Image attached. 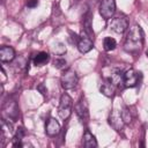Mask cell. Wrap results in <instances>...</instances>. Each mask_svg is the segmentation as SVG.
I'll use <instances>...</instances> for the list:
<instances>
[{"instance_id": "44dd1931", "label": "cell", "mask_w": 148, "mask_h": 148, "mask_svg": "<svg viewBox=\"0 0 148 148\" xmlns=\"http://www.w3.org/2000/svg\"><path fill=\"white\" fill-rule=\"evenodd\" d=\"M37 89H38V90H39V91H40L43 95H45V92H46V89L44 88V84H43V83H40V84L37 87Z\"/></svg>"}, {"instance_id": "4fadbf2b", "label": "cell", "mask_w": 148, "mask_h": 148, "mask_svg": "<svg viewBox=\"0 0 148 148\" xmlns=\"http://www.w3.org/2000/svg\"><path fill=\"white\" fill-rule=\"evenodd\" d=\"M83 146L86 148H95L97 147V141L95 139V136L92 135V133L89 130H86L84 134H83Z\"/></svg>"}, {"instance_id": "ba28073f", "label": "cell", "mask_w": 148, "mask_h": 148, "mask_svg": "<svg viewBox=\"0 0 148 148\" xmlns=\"http://www.w3.org/2000/svg\"><path fill=\"white\" fill-rule=\"evenodd\" d=\"M74 109H75V112H76V114L79 116V118L83 121H86L87 119H88V117H89V109H88V103H87V101L84 99V98H81L76 104H75V106H74Z\"/></svg>"}, {"instance_id": "8992f818", "label": "cell", "mask_w": 148, "mask_h": 148, "mask_svg": "<svg viewBox=\"0 0 148 148\" xmlns=\"http://www.w3.org/2000/svg\"><path fill=\"white\" fill-rule=\"evenodd\" d=\"M139 74L140 73H138L133 68H130L128 71H126L124 73V76H123L124 87H126V88H133V87L138 86V83H139Z\"/></svg>"}, {"instance_id": "e0dca14e", "label": "cell", "mask_w": 148, "mask_h": 148, "mask_svg": "<svg viewBox=\"0 0 148 148\" xmlns=\"http://www.w3.org/2000/svg\"><path fill=\"white\" fill-rule=\"evenodd\" d=\"M103 46L105 51H112L116 49L117 46V42L112 38V37H105L103 40Z\"/></svg>"}, {"instance_id": "9c48e42d", "label": "cell", "mask_w": 148, "mask_h": 148, "mask_svg": "<svg viewBox=\"0 0 148 148\" xmlns=\"http://www.w3.org/2000/svg\"><path fill=\"white\" fill-rule=\"evenodd\" d=\"M109 123H110V125H111L116 131L123 130L124 124H125L124 120H123V118H121L120 112L117 111V110H112V111H111V113H110V116H109Z\"/></svg>"}, {"instance_id": "ac0fdd59", "label": "cell", "mask_w": 148, "mask_h": 148, "mask_svg": "<svg viewBox=\"0 0 148 148\" xmlns=\"http://www.w3.org/2000/svg\"><path fill=\"white\" fill-rule=\"evenodd\" d=\"M120 114H121V118H123V120H124L125 124L131 123V120H132V116H131V112H130V110H128L127 108H124L123 111L120 112Z\"/></svg>"}, {"instance_id": "30bf717a", "label": "cell", "mask_w": 148, "mask_h": 148, "mask_svg": "<svg viewBox=\"0 0 148 148\" xmlns=\"http://www.w3.org/2000/svg\"><path fill=\"white\" fill-rule=\"evenodd\" d=\"M3 111L10 118V119H17L18 117V108L16 105V102L14 101H8L3 105Z\"/></svg>"}, {"instance_id": "52a82bcc", "label": "cell", "mask_w": 148, "mask_h": 148, "mask_svg": "<svg viewBox=\"0 0 148 148\" xmlns=\"http://www.w3.org/2000/svg\"><path fill=\"white\" fill-rule=\"evenodd\" d=\"M92 47H94L92 38L82 32V36H81V37L79 38V40H77V49H79V51H80L81 53H87V52H89Z\"/></svg>"}, {"instance_id": "ffe728a7", "label": "cell", "mask_w": 148, "mask_h": 148, "mask_svg": "<svg viewBox=\"0 0 148 148\" xmlns=\"http://www.w3.org/2000/svg\"><path fill=\"white\" fill-rule=\"evenodd\" d=\"M38 6V0H28L27 1V7L28 8H35Z\"/></svg>"}, {"instance_id": "277c9868", "label": "cell", "mask_w": 148, "mask_h": 148, "mask_svg": "<svg viewBox=\"0 0 148 148\" xmlns=\"http://www.w3.org/2000/svg\"><path fill=\"white\" fill-rule=\"evenodd\" d=\"M116 12V1L114 0H102L99 3V14L103 18L110 20L112 18Z\"/></svg>"}, {"instance_id": "2e32d148", "label": "cell", "mask_w": 148, "mask_h": 148, "mask_svg": "<svg viewBox=\"0 0 148 148\" xmlns=\"http://www.w3.org/2000/svg\"><path fill=\"white\" fill-rule=\"evenodd\" d=\"M50 60V56L46 52H39L37 53V56L34 59V65L35 66H44L45 64H47Z\"/></svg>"}, {"instance_id": "9a60e30c", "label": "cell", "mask_w": 148, "mask_h": 148, "mask_svg": "<svg viewBox=\"0 0 148 148\" xmlns=\"http://www.w3.org/2000/svg\"><path fill=\"white\" fill-rule=\"evenodd\" d=\"M1 127H2V130H1V135H2V145H3L6 138H9V136L13 134V126H12V124H9V123H7L5 119H2V120H1Z\"/></svg>"}, {"instance_id": "3957f363", "label": "cell", "mask_w": 148, "mask_h": 148, "mask_svg": "<svg viewBox=\"0 0 148 148\" xmlns=\"http://www.w3.org/2000/svg\"><path fill=\"white\" fill-rule=\"evenodd\" d=\"M60 82H61V87H62L64 89H66V90L73 89V88H75L76 84H77V75H76V73H75L73 69L68 68V69H66V71L61 74Z\"/></svg>"}, {"instance_id": "7a4b0ae2", "label": "cell", "mask_w": 148, "mask_h": 148, "mask_svg": "<svg viewBox=\"0 0 148 148\" xmlns=\"http://www.w3.org/2000/svg\"><path fill=\"white\" fill-rule=\"evenodd\" d=\"M73 108V99L68 94H64L60 97V103L58 108V114L61 119H67L72 113Z\"/></svg>"}, {"instance_id": "5bb4252c", "label": "cell", "mask_w": 148, "mask_h": 148, "mask_svg": "<svg viewBox=\"0 0 148 148\" xmlns=\"http://www.w3.org/2000/svg\"><path fill=\"white\" fill-rule=\"evenodd\" d=\"M101 92L108 97H112L114 95V90H116V86L113 83H111L109 80H106L104 83H102L101 86Z\"/></svg>"}, {"instance_id": "d6986e66", "label": "cell", "mask_w": 148, "mask_h": 148, "mask_svg": "<svg viewBox=\"0 0 148 148\" xmlns=\"http://www.w3.org/2000/svg\"><path fill=\"white\" fill-rule=\"evenodd\" d=\"M53 64H54V67L57 68H64L66 66V60L64 58H57Z\"/></svg>"}, {"instance_id": "8fae6325", "label": "cell", "mask_w": 148, "mask_h": 148, "mask_svg": "<svg viewBox=\"0 0 148 148\" xmlns=\"http://www.w3.org/2000/svg\"><path fill=\"white\" fill-rule=\"evenodd\" d=\"M46 134L50 136H54L57 134H59L60 132V124L54 119V118H50L46 123V127H45Z\"/></svg>"}, {"instance_id": "6da1fadb", "label": "cell", "mask_w": 148, "mask_h": 148, "mask_svg": "<svg viewBox=\"0 0 148 148\" xmlns=\"http://www.w3.org/2000/svg\"><path fill=\"white\" fill-rule=\"evenodd\" d=\"M143 45V32L140 25L134 24L130 28L126 38L124 47L128 52H136L139 51Z\"/></svg>"}, {"instance_id": "7402d4cb", "label": "cell", "mask_w": 148, "mask_h": 148, "mask_svg": "<svg viewBox=\"0 0 148 148\" xmlns=\"http://www.w3.org/2000/svg\"><path fill=\"white\" fill-rule=\"evenodd\" d=\"M1 74H2V83H3V81H5V79H6V76H5V72H3V69H1Z\"/></svg>"}, {"instance_id": "7c38bea8", "label": "cell", "mask_w": 148, "mask_h": 148, "mask_svg": "<svg viewBox=\"0 0 148 148\" xmlns=\"http://www.w3.org/2000/svg\"><path fill=\"white\" fill-rule=\"evenodd\" d=\"M15 58V51L10 46H2L0 49V60L2 62H9Z\"/></svg>"}, {"instance_id": "5b68a950", "label": "cell", "mask_w": 148, "mask_h": 148, "mask_svg": "<svg viewBox=\"0 0 148 148\" xmlns=\"http://www.w3.org/2000/svg\"><path fill=\"white\" fill-rule=\"evenodd\" d=\"M110 28L117 34H123L128 28V21L125 16H120V15L112 17L110 22Z\"/></svg>"}]
</instances>
